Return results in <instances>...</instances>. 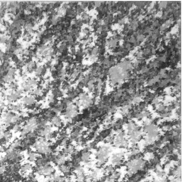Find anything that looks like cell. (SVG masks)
Returning a JSON list of instances; mask_svg holds the SVG:
<instances>
[{
  "label": "cell",
  "instance_id": "1",
  "mask_svg": "<svg viewBox=\"0 0 182 182\" xmlns=\"http://www.w3.org/2000/svg\"><path fill=\"white\" fill-rule=\"evenodd\" d=\"M33 166L32 164L30 163H24L23 165L21 166L20 168V172L23 175L27 174L30 172L32 170Z\"/></svg>",
  "mask_w": 182,
  "mask_h": 182
},
{
  "label": "cell",
  "instance_id": "2",
  "mask_svg": "<svg viewBox=\"0 0 182 182\" xmlns=\"http://www.w3.org/2000/svg\"><path fill=\"white\" fill-rule=\"evenodd\" d=\"M13 92H14V91H13V90H12V89H8V93L9 94H10V95L13 94Z\"/></svg>",
  "mask_w": 182,
  "mask_h": 182
},
{
  "label": "cell",
  "instance_id": "3",
  "mask_svg": "<svg viewBox=\"0 0 182 182\" xmlns=\"http://www.w3.org/2000/svg\"><path fill=\"white\" fill-rule=\"evenodd\" d=\"M47 21L48 22L49 26H51L52 25V20H47Z\"/></svg>",
  "mask_w": 182,
  "mask_h": 182
},
{
  "label": "cell",
  "instance_id": "4",
  "mask_svg": "<svg viewBox=\"0 0 182 182\" xmlns=\"http://www.w3.org/2000/svg\"><path fill=\"white\" fill-rule=\"evenodd\" d=\"M170 96H171L172 97H176V96L175 94H174L173 92H172V94H170Z\"/></svg>",
  "mask_w": 182,
  "mask_h": 182
}]
</instances>
